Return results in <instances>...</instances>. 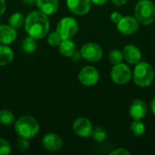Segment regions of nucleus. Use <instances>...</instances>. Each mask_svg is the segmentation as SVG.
<instances>
[{
	"label": "nucleus",
	"instance_id": "ddd939ff",
	"mask_svg": "<svg viewBox=\"0 0 155 155\" xmlns=\"http://www.w3.org/2000/svg\"><path fill=\"white\" fill-rule=\"evenodd\" d=\"M147 113H148V107L145 102L140 99H135L132 102L129 108V114L134 120L143 119L147 115Z\"/></svg>",
	"mask_w": 155,
	"mask_h": 155
},
{
	"label": "nucleus",
	"instance_id": "72a5a7b5",
	"mask_svg": "<svg viewBox=\"0 0 155 155\" xmlns=\"http://www.w3.org/2000/svg\"><path fill=\"white\" fill-rule=\"evenodd\" d=\"M22 2H23L24 5H29V6H32V5H36V0H22Z\"/></svg>",
	"mask_w": 155,
	"mask_h": 155
},
{
	"label": "nucleus",
	"instance_id": "f704fd0d",
	"mask_svg": "<svg viewBox=\"0 0 155 155\" xmlns=\"http://www.w3.org/2000/svg\"><path fill=\"white\" fill-rule=\"evenodd\" d=\"M151 110H152L153 114L155 115V97L151 102Z\"/></svg>",
	"mask_w": 155,
	"mask_h": 155
},
{
	"label": "nucleus",
	"instance_id": "7c9ffc66",
	"mask_svg": "<svg viewBox=\"0 0 155 155\" xmlns=\"http://www.w3.org/2000/svg\"><path fill=\"white\" fill-rule=\"evenodd\" d=\"M111 1L114 5H115L117 6H122V5H125L128 0H111Z\"/></svg>",
	"mask_w": 155,
	"mask_h": 155
},
{
	"label": "nucleus",
	"instance_id": "2eb2a0df",
	"mask_svg": "<svg viewBox=\"0 0 155 155\" xmlns=\"http://www.w3.org/2000/svg\"><path fill=\"white\" fill-rule=\"evenodd\" d=\"M16 29L13 28L9 25H0V44L10 45L16 39Z\"/></svg>",
	"mask_w": 155,
	"mask_h": 155
},
{
	"label": "nucleus",
	"instance_id": "cd10ccee",
	"mask_svg": "<svg viewBox=\"0 0 155 155\" xmlns=\"http://www.w3.org/2000/svg\"><path fill=\"white\" fill-rule=\"evenodd\" d=\"M111 155H130L131 152H129L127 149L124 148H117L114 151H113L111 153Z\"/></svg>",
	"mask_w": 155,
	"mask_h": 155
},
{
	"label": "nucleus",
	"instance_id": "aec40b11",
	"mask_svg": "<svg viewBox=\"0 0 155 155\" xmlns=\"http://www.w3.org/2000/svg\"><path fill=\"white\" fill-rule=\"evenodd\" d=\"M37 40L30 35L26 36L23 43H22V48L23 50L27 53V54H31V53H34L36 48H37Z\"/></svg>",
	"mask_w": 155,
	"mask_h": 155
},
{
	"label": "nucleus",
	"instance_id": "f03ea898",
	"mask_svg": "<svg viewBox=\"0 0 155 155\" xmlns=\"http://www.w3.org/2000/svg\"><path fill=\"white\" fill-rule=\"evenodd\" d=\"M40 130V126L36 119L31 115H22L15 122V131L21 138L32 139Z\"/></svg>",
	"mask_w": 155,
	"mask_h": 155
},
{
	"label": "nucleus",
	"instance_id": "f8f14e48",
	"mask_svg": "<svg viewBox=\"0 0 155 155\" xmlns=\"http://www.w3.org/2000/svg\"><path fill=\"white\" fill-rule=\"evenodd\" d=\"M91 0H66L68 9L76 15H86L91 8Z\"/></svg>",
	"mask_w": 155,
	"mask_h": 155
},
{
	"label": "nucleus",
	"instance_id": "b1692460",
	"mask_svg": "<svg viewBox=\"0 0 155 155\" xmlns=\"http://www.w3.org/2000/svg\"><path fill=\"white\" fill-rule=\"evenodd\" d=\"M92 136H93V138H94L96 142L102 143V142H104V141L106 139V137H107V133H106V131H105L104 128H102V127H96V128H94V129L93 130Z\"/></svg>",
	"mask_w": 155,
	"mask_h": 155
},
{
	"label": "nucleus",
	"instance_id": "f257e3e1",
	"mask_svg": "<svg viewBox=\"0 0 155 155\" xmlns=\"http://www.w3.org/2000/svg\"><path fill=\"white\" fill-rule=\"evenodd\" d=\"M25 30L28 35L36 40L44 38L49 32V19L41 11L29 13L25 20Z\"/></svg>",
	"mask_w": 155,
	"mask_h": 155
},
{
	"label": "nucleus",
	"instance_id": "a878e982",
	"mask_svg": "<svg viewBox=\"0 0 155 155\" xmlns=\"http://www.w3.org/2000/svg\"><path fill=\"white\" fill-rule=\"evenodd\" d=\"M12 152V147L8 141L0 138V155H8Z\"/></svg>",
	"mask_w": 155,
	"mask_h": 155
},
{
	"label": "nucleus",
	"instance_id": "4be33fe9",
	"mask_svg": "<svg viewBox=\"0 0 155 155\" xmlns=\"http://www.w3.org/2000/svg\"><path fill=\"white\" fill-rule=\"evenodd\" d=\"M14 123H15V115L10 110L4 109L0 111V124L4 125H11Z\"/></svg>",
	"mask_w": 155,
	"mask_h": 155
},
{
	"label": "nucleus",
	"instance_id": "4468645a",
	"mask_svg": "<svg viewBox=\"0 0 155 155\" xmlns=\"http://www.w3.org/2000/svg\"><path fill=\"white\" fill-rule=\"evenodd\" d=\"M123 55L124 59L131 64H136L141 62L142 59L141 50L134 45H125L123 50Z\"/></svg>",
	"mask_w": 155,
	"mask_h": 155
},
{
	"label": "nucleus",
	"instance_id": "2f4dec72",
	"mask_svg": "<svg viewBox=\"0 0 155 155\" xmlns=\"http://www.w3.org/2000/svg\"><path fill=\"white\" fill-rule=\"evenodd\" d=\"M82 57V55H81V53L80 52H77V51H75L74 53V54L70 57L73 61H74V62H76V61H78L80 58Z\"/></svg>",
	"mask_w": 155,
	"mask_h": 155
},
{
	"label": "nucleus",
	"instance_id": "a211bd4d",
	"mask_svg": "<svg viewBox=\"0 0 155 155\" xmlns=\"http://www.w3.org/2000/svg\"><path fill=\"white\" fill-rule=\"evenodd\" d=\"M14 59L13 50L7 45L0 44V65H6Z\"/></svg>",
	"mask_w": 155,
	"mask_h": 155
},
{
	"label": "nucleus",
	"instance_id": "f3484780",
	"mask_svg": "<svg viewBox=\"0 0 155 155\" xmlns=\"http://www.w3.org/2000/svg\"><path fill=\"white\" fill-rule=\"evenodd\" d=\"M58 47H59L60 54L64 56H66V57H71L74 54V53L76 51L75 44L71 39L62 40V42Z\"/></svg>",
	"mask_w": 155,
	"mask_h": 155
},
{
	"label": "nucleus",
	"instance_id": "20e7f679",
	"mask_svg": "<svg viewBox=\"0 0 155 155\" xmlns=\"http://www.w3.org/2000/svg\"><path fill=\"white\" fill-rule=\"evenodd\" d=\"M135 17L143 25H149L155 20V5L151 0H140L134 10Z\"/></svg>",
	"mask_w": 155,
	"mask_h": 155
},
{
	"label": "nucleus",
	"instance_id": "1a4fd4ad",
	"mask_svg": "<svg viewBox=\"0 0 155 155\" xmlns=\"http://www.w3.org/2000/svg\"><path fill=\"white\" fill-rule=\"evenodd\" d=\"M140 26V23L136 19V17L132 15L123 16L120 21L116 24L117 30L125 35H131L135 34Z\"/></svg>",
	"mask_w": 155,
	"mask_h": 155
},
{
	"label": "nucleus",
	"instance_id": "c756f323",
	"mask_svg": "<svg viewBox=\"0 0 155 155\" xmlns=\"http://www.w3.org/2000/svg\"><path fill=\"white\" fill-rule=\"evenodd\" d=\"M6 9V3L5 0H0V16L5 13Z\"/></svg>",
	"mask_w": 155,
	"mask_h": 155
},
{
	"label": "nucleus",
	"instance_id": "0eeeda50",
	"mask_svg": "<svg viewBox=\"0 0 155 155\" xmlns=\"http://www.w3.org/2000/svg\"><path fill=\"white\" fill-rule=\"evenodd\" d=\"M82 58L91 63L99 62L103 57V50L98 44L86 43L80 50Z\"/></svg>",
	"mask_w": 155,
	"mask_h": 155
},
{
	"label": "nucleus",
	"instance_id": "412c9836",
	"mask_svg": "<svg viewBox=\"0 0 155 155\" xmlns=\"http://www.w3.org/2000/svg\"><path fill=\"white\" fill-rule=\"evenodd\" d=\"M130 129L134 136L140 137L145 133V125L141 120H134L131 124Z\"/></svg>",
	"mask_w": 155,
	"mask_h": 155
},
{
	"label": "nucleus",
	"instance_id": "c85d7f7f",
	"mask_svg": "<svg viewBox=\"0 0 155 155\" xmlns=\"http://www.w3.org/2000/svg\"><path fill=\"white\" fill-rule=\"evenodd\" d=\"M122 17H123V15H122L119 12H114V13L111 14V16H110L111 21H112L113 23H114V24H117V23L120 21V19H121Z\"/></svg>",
	"mask_w": 155,
	"mask_h": 155
},
{
	"label": "nucleus",
	"instance_id": "6ab92c4d",
	"mask_svg": "<svg viewBox=\"0 0 155 155\" xmlns=\"http://www.w3.org/2000/svg\"><path fill=\"white\" fill-rule=\"evenodd\" d=\"M25 17L24 16L22 13L15 12L10 15L9 20H8V25L15 29H19L25 25Z\"/></svg>",
	"mask_w": 155,
	"mask_h": 155
},
{
	"label": "nucleus",
	"instance_id": "5701e85b",
	"mask_svg": "<svg viewBox=\"0 0 155 155\" xmlns=\"http://www.w3.org/2000/svg\"><path fill=\"white\" fill-rule=\"evenodd\" d=\"M109 61L111 64H117L122 63L123 59H124V55H123V52H121L118 49H114L109 53L108 55Z\"/></svg>",
	"mask_w": 155,
	"mask_h": 155
},
{
	"label": "nucleus",
	"instance_id": "9b49d317",
	"mask_svg": "<svg viewBox=\"0 0 155 155\" xmlns=\"http://www.w3.org/2000/svg\"><path fill=\"white\" fill-rule=\"evenodd\" d=\"M43 146L50 152H58L64 146V141L60 135L55 133L46 134L42 139Z\"/></svg>",
	"mask_w": 155,
	"mask_h": 155
},
{
	"label": "nucleus",
	"instance_id": "7ed1b4c3",
	"mask_svg": "<svg viewBox=\"0 0 155 155\" xmlns=\"http://www.w3.org/2000/svg\"><path fill=\"white\" fill-rule=\"evenodd\" d=\"M134 81L140 87H148L154 80V70L146 62H139L134 71Z\"/></svg>",
	"mask_w": 155,
	"mask_h": 155
},
{
	"label": "nucleus",
	"instance_id": "393cba45",
	"mask_svg": "<svg viewBox=\"0 0 155 155\" xmlns=\"http://www.w3.org/2000/svg\"><path fill=\"white\" fill-rule=\"evenodd\" d=\"M62 40L63 39L61 38V36L59 35V34L56 31L51 32L48 35V37H47V42L52 46H59Z\"/></svg>",
	"mask_w": 155,
	"mask_h": 155
},
{
	"label": "nucleus",
	"instance_id": "dca6fc26",
	"mask_svg": "<svg viewBox=\"0 0 155 155\" xmlns=\"http://www.w3.org/2000/svg\"><path fill=\"white\" fill-rule=\"evenodd\" d=\"M36 6L39 11L46 15H54L58 11V0H36Z\"/></svg>",
	"mask_w": 155,
	"mask_h": 155
},
{
	"label": "nucleus",
	"instance_id": "6e6552de",
	"mask_svg": "<svg viewBox=\"0 0 155 155\" xmlns=\"http://www.w3.org/2000/svg\"><path fill=\"white\" fill-rule=\"evenodd\" d=\"M100 74L98 70L91 65L84 66L79 74H78V79L80 83L85 86H93L96 84L99 81Z\"/></svg>",
	"mask_w": 155,
	"mask_h": 155
},
{
	"label": "nucleus",
	"instance_id": "423d86ee",
	"mask_svg": "<svg viewBox=\"0 0 155 155\" xmlns=\"http://www.w3.org/2000/svg\"><path fill=\"white\" fill-rule=\"evenodd\" d=\"M110 75L114 83L123 85L130 82L132 78V71L127 64L120 63L117 64H114Z\"/></svg>",
	"mask_w": 155,
	"mask_h": 155
},
{
	"label": "nucleus",
	"instance_id": "9d476101",
	"mask_svg": "<svg viewBox=\"0 0 155 155\" xmlns=\"http://www.w3.org/2000/svg\"><path fill=\"white\" fill-rule=\"evenodd\" d=\"M74 132L80 137L87 138L92 136L94 130L91 121L86 117H78L73 123Z\"/></svg>",
	"mask_w": 155,
	"mask_h": 155
},
{
	"label": "nucleus",
	"instance_id": "bb28decb",
	"mask_svg": "<svg viewBox=\"0 0 155 155\" xmlns=\"http://www.w3.org/2000/svg\"><path fill=\"white\" fill-rule=\"evenodd\" d=\"M30 144H29V142H28V139H25V138H21L17 141L16 143V148L20 151V152H25L26 151L28 148H29Z\"/></svg>",
	"mask_w": 155,
	"mask_h": 155
},
{
	"label": "nucleus",
	"instance_id": "39448f33",
	"mask_svg": "<svg viewBox=\"0 0 155 155\" xmlns=\"http://www.w3.org/2000/svg\"><path fill=\"white\" fill-rule=\"evenodd\" d=\"M78 29L79 25L77 21L69 16L62 18L56 25V32L63 40L73 38L78 32Z\"/></svg>",
	"mask_w": 155,
	"mask_h": 155
},
{
	"label": "nucleus",
	"instance_id": "473e14b6",
	"mask_svg": "<svg viewBox=\"0 0 155 155\" xmlns=\"http://www.w3.org/2000/svg\"><path fill=\"white\" fill-rule=\"evenodd\" d=\"M109 0H91V2L96 5H105Z\"/></svg>",
	"mask_w": 155,
	"mask_h": 155
}]
</instances>
